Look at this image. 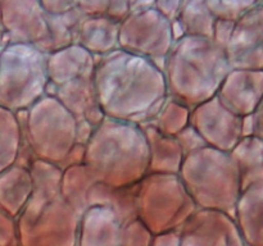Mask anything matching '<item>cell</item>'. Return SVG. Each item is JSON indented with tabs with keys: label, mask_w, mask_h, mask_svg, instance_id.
Masks as SVG:
<instances>
[{
	"label": "cell",
	"mask_w": 263,
	"mask_h": 246,
	"mask_svg": "<svg viewBox=\"0 0 263 246\" xmlns=\"http://www.w3.org/2000/svg\"><path fill=\"white\" fill-rule=\"evenodd\" d=\"M234 28V20L230 19H223V18H218L215 23L212 33V40L217 44L218 46L225 49L228 45L229 40L231 37Z\"/></svg>",
	"instance_id": "30"
},
{
	"label": "cell",
	"mask_w": 263,
	"mask_h": 246,
	"mask_svg": "<svg viewBox=\"0 0 263 246\" xmlns=\"http://www.w3.org/2000/svg\"><path fill=\"white\" fill-rule=\"evenodd\" d=\"M217 19L211 0H181L176 19L172 22L175 40L182 36L211 38Z\"/></svg>",
	"instance_id": "17"
},
{
	"label": "cell",
	"mask_w": 263,
	"mask_h": 246,
	"mask_svg": "<svg viewBox=\"0 0 263 246\" xmlns=\"http://www.w3.org/2000/svg\"><path fill=\"white\" fill-rule=\"evenodd\" d=\"M153 233L138 218L121 227V246H152Z\"/></svg>",
	"instance_id": "27"
},
{
	"label": "cell",
	"mask_w": 263,
	"mask_h": 246,
	"mask_svg": "<svg viewBox=\"0 0 263 246\" xmlns=\"http://www.w3.org/2000/svg\"><path fill=\"white\" fill-rule=\"evenodd\" d=\"M230 110L217 96L190 109L189 125L197 131L210 148L226 153L231 148L223 132L225 123L229 122Z\"/></svg>",
	"instance_id": "16"
},
{
	"label": "cell",
	"mask_w": 263,
	"mask_h": 246,
	"mask_svg": "<svg viewBox=\"0 0 263 246\" xmlns=\"http://www.w3.org/2000/svg\"><path fill=\"white\" fill-rule=\"evenodd\" d=\"M84 164L113 187L139 183L148 173L149 148L140 126L104 118L85 145Z\"/></svg>",
	"instance_id": "3"
},
{
	"label": "cell",
	"mask_w": 263,
	"mask_h": 246,
	"mask_svg": "<svg viewBox=\"0 0 263 246\" xmlns=\"http://www.w3.org/2000/svg\"><path fill=\"white\" fill-rule=\"evenodd\" d=\"M197 210L179 174H145L136 186L138 219L153 235L180 231Z\"/></svg>",
	"instance_id": "6"
},
{
	"label": "cell",
	"mask_w": 263,
	"mask_h": 246,
	"mask_svg": "<svg viewBox=\"0 0 263 246\" xmlns=\"http://www.w3.org/2000/svg\"><path fill=\"white\" fill-rule=\"evenodd\" d=\"M4 41H5V37H4V32H3L2 27H0V45H2V44L4 43Z\"/></svg>",
	"instance_id": "35"
},
{
	"label": "cell",
	"mask_w": 263,
	"mask_h": 246,
	"mask_svg": "<svg viewBox=\"0 0 263 246\" xmlns=\"http://www.w3.org/2000/svg\"><path fill=\"white\" fill-rule=\"evenodd\" d=\"M0 246H20L15 218L0 209Z\"/></svg>",
	"instance_id": "28"
},
{
	"label": "cell",
	"mask_w": 263,
	"mask_h": 246,
	"mask_svg": "<svg viewBox=\"0 0 263 246\" xmlns=\"http://www.w3.org/2000/svg\"><path fill=\"white\" fill-rule=\"evenodd\" d=\"M128 3V10L131 12H136V10L148 9V8H153L156 0H127Z\"/></svg>",
	"instance_id": "34"
},
{
	"label": "cell",
	"mask_w": 263,
	"mask_h": 246,
	"mask_svg": "<svg viewBox=\"0 0 263 246\" xmlns=\"http://www.w3.org/2000/svg\"><path fill=\"white\" fill-rule=\"evenodd\" d=\"M230 69L225 49L212 38L182 36L175 40L162 71L168 97L193 109L217 95Z\"/></svg>",
	"instance_id": "2"
},
{
	"label": "cell",
	"mask_w": 263,
	"mask_h": 246,
	"mask_svg": "<svg viewBox=\"0 0 263 246\" xmlns=\"http://www.w3.org/2000/svg\"><path fill=\"white\" fill-rule=\"evenodd\" d=\"M175 138H176L177 144H179L180 148H181L184 156L186 155V154L193 153V151L199 150V149L207 146L204 141H203V138L200 137L199 133H198L190 125H187L184 130L180 131V132L175 136Z\"/></svg>",
	"instance_id": "29"
},
{
	"label": "cell",
	"mask_w": 263,
	"mask_h": 246,
	"mask_svg": "<svg viewBox=\"0 0 263 246\" xmlns=\"http://www.w3.org/2000/svg\"><path fill=\"white\" fill-rule=\"evenodd\" d=\"M32 179V192L61 194L62 171L58 166L36 159L28 168Z\"/></svg>",
	"instance_id": "25"
},
{
	"label": "cell",
	"mask_w": 263,
	"mask_h": 246,
	"mask_svg": "<svg viewBox=\"0 0 263 246\" xmlns=\"http://www.w3.org/2000/svg\"><path fill=\"white\" fill-rule=\"evenodd\" d=\"M46 56L31 44L4 41L0 45V107L18 113L45 96Z\"/></svg>",
	"instance_id": "4"
},
{
	"label": "cell",
	"mask_w": 263,
	"mask_h": 246,
	"mask_svg": "<svg viewBox=\"0 0 263 246\" xmlns=\"http://www.w3.org/2000/svg\"><path fill=\"white\" fill-rule=\"evenodd\" d=\"M121 227L112 210L90 207L80 217L76 246H121Z\"/></svg>",
	"instance_id": "15"
},
{
	"label": "cell",
	"mask_w": 263,
	"mask_h": 246,
	"mask_svg": "<svg viewBox=\"0 0 263 246\" xmlns=\"http://www.w3.org/2000/svg\"><path fill=\"white\" fill-rule=\"evenodd\" d=\"M175 43L172 22L154 8L131 12L120 22L118 48L163 68Z\"/></svg>",
	"instance_id": "9"
},
{
	"label": "cell",
	"mask_w": 263,
	"mask_h": 246,
	"mask_svg": "<svg viewBox=\"0 0 263 246\" xmlns=\"http://www.w3.org/2000/svg\"><path fill=\"white\" fill-rule=\"evenodd\" d=\"M180 4L181 0H156L153 8L163 17H166L170 22H174L179 13Z\"/></svg>",
	"instance_id": "32"
},
{
	"label": "cell",
	"mask_w": 263,
	"mask_h": 246,
	"mask_svg": "<svg viewBox=\"0 0 263 246\" xmlns=\"http://www.w3.org/2000/svg\"><path fill=\"white\" fill-rule=\"evenodd\" d=\"M95 182L97 178L84 163L63 169L61 179V195L80 217L85 210L89 209L87 194L90 187Z\"/></svg>",
	"instance_id": "21"
},
{
	"label": "cell",
	"mask_w": 263,
	"mask_h": 246,
	"mask_svg": "<svg viewBox=\"0 0 263 246\" xmlns=\"http://www.w3.org/2000/svg\"><path fill=\"white\" fill-rule=\"evenodd\" d=\"M46 95L55 97L71 113L76 122L86 120L98 127L105 118L98 102L92 76L72 79L62 86L49 90Z\"/></svg>",
	"instance_id": "12"
},
{
	"label": "cell",
	"mask_w": 263,
	"mask_h": 246,
	"mask_svg": "<svg viewBox=\"0 0 263 246\" xmlns=\"http://www.w3.org/2000/svg\"><path fill=\"white\" fill-rule=\"evenodd\" d=\"M136 186L113 187L97 181L89 190L87 205L105 207L112 210L121 224L138 218L136 213Z\"/></svg>",
	"instance_id": "19"
},
{
	"label": "cell",
	"mask_w": 263,
	"mask_h": 246,
	"mask_svg": "<svg viewBox=\"0 0 263 246\" xmlns=\"http://www.w3.org/2000/svg\"><path fill=\"white\" fill-rule=\"evenodd\" d=\"M84 13L79 9L69 10L62 14H48V38L40 46V50L45 54L61 50L73 44V32L77 22Z\"/></svg>",
	"instance_id": "22"
},
{
	"label": "cell",
	"mask_w": 263,
	"mask_h": 246,
	"mask_svg": "<svg viewBox=\"0 0 263 246\" xmlns=\"http://www.w3.org/2000/svg\"><path fill=\"white\" fill-rule=\"evenodd\" d=\"M20 246H76L80 215L61 194L32 192L17 218Z\"/></svg>",
	"instance_id": "7"
},
{
	"label": "cell",
	"mask_w": 263,
	"mask_h": 246,
	"mask_svg": "<svg viewBox=\"0 0 263 246\" xmlns=\"http://www.w3.org/2000/svg\"><path fill=\"white\" fill-rule=\"evenodd\" d=\"M120 22L107 15H85L74 27L73 44L89 51L92 56H103L118 48Z\"/></svg>",
	"instance_id": "13"
},
{
	"label": "cell",
	"mask_w": 263,
	"mask_h": 246,
	"mask_svg": "<svg viewBox=\"0 0 263 246\" xmlns=\"http://www.w3.org/2000/svg\"><path fill=\"white\" fill-rule=\"evenodd\" d=\"M180 246H238L229 215L198 209L180 230Z\"/></svg>",
	"instance_id": "11"
},
{
	"label": "cell",
	"mask_w": 263,
	"mask_h": 246,
	"mask_svg": "<svg viewBox=\"0 0 263 246\" xmlns=\"http://www.w3.org/2000/svg\"><path fill=\"white\" fill-rule=\"evenodd\" d=\"M149 148V166L146 174H179L184 153L176 138L159 132L152 125L141 126Z\"/></svg>",
	"instance_id": "18"
},
{
	"label": "cell",
	"mask_w": 263,
	"mask_h": 246,
	"mask_svg": "<svg viewBox=\"0 0 263 246\" xmlns=\"http://www.w3.org/2000/svg\"><path fill=\"white\" fill-rule=\"evenodd\" d=\"M40 3L48 14H62L77 8L76 0H40Z\"/></svg>",
	"instance_id": "31"
},
{
	"label": "cell",
	"mask_w": 263,
	"mask_h": 246,
	"mask_svg": "<svg viewBox=\"0 0 263 246\" xmlns=\"http://www.w3.org/2000/svg\"><path fill=\"white\" fill-rule=\"evenodd\" d=\"M21 141L22 133L17 113L0 107V173L15 164Z\"/></svg>",
	"instance_id": "23"
},
{
	"label": "cell",
	"mask_w": 263,
	"mask_h": 246,
	"mask_svg": "<svg viewBox=\"0 0 263 246\" xmlns=\"http://www.w3.org/2000/svg\"><path fill=\"white\" fill-rule=\"evenodd\" d=\"M32 195L30 171L14 166L0 173V209L17 218Z\"/></svg>",
	"instance_id": "20"
},
{
	"label": "cell",
	"mask_w": 263,
	"mask_h": 246,
	"mask_svg": "<svg viewBox=\"0 0 263 246\" xmlns=\"http://www.w3.org/2000/svg\"><path fill=\"white\" fill-rule=\"evenodd\" d=\"M152 246H180V231H170L154 235Z\"/></svg>",
	"instance_id": "33"
},
{
	"label": "cell",
	"mask_w": 263,
	"mask_h": 246,
	"mask_svg": "<svg viewBox=\"0 0 263 246\" xmlns=\"http://www.w3.org/2000/svg\"><path fill=\"white\" fill-rule=\"evenodd\" d=\"M92 79L104 117L118 122L149 125L168 97L163 71L121 49L95 58Z\"/></svg>",
	"instance_id": "1"
},
{
	"label": "cell",
	"mask_w": 263,
	"mask_h": 246,
	"mask_svg": "<svg viewBox=\"0 0 263 246\" xmlns=\"http://www.w3.org/2000/svg\"><path fill=\"white\" fill-rule=\"evenodd\" d=\"M46 15L40 0H0V27L9 43L40 48L48 38Z\"/></svg>",
	"instance_id": "10"
},
{
	"label": "cell",
	"mask_w": 263,
	"mask_h": 246,
	"mask_svg": "<svg viewBox=\"0 0 263 246\" xmlns=\"http://www.w3.org/2000/svg\"><path fill=\"white\" fill-rule=\"evenodd\" d=\"M94 68L95 56L74 44L48 54L46 56V72H48L46 92L72 79L92 76Z\"/></svg>",
	"instance_id": "14"
},
{
	"label": "cell",
	"mask_w": 263,
	"mask_h": 246,
	"mask_svg": "<svg viewBox=\"0 0 263 246\" xmlns=\"http://www.w3.org/2000/svg\"><path fill=\"white\" fill-rule=\"evenodd\" d=\"M190 109L181 102L167 97L161 110L149 125L156 127L163 135L175 137L180 131L189 125Z\"/></svg>",
	"instance_id": "24"
},
{
	"label": "cell",
	"mask_w": 263,
	"mask_h": 246,
	"mask_svg": "<svg viewBox=\"0 0 263 246\" xmlns=\"http://www.w3.org/2000/svg\"><path fill=\"white\" fill-rule=\"evenodd\" d=\"M229 160L230 156L228 154L210 146L184 156L179 178L198 209L228 215L229 205L221 195V178L222 167Z\"/></svg>",
	"instance_id": "8"
},
{
	"label": "cell",
	"mask_w": 263,
	"mask_h": 246,
	"mask_svg": "<svg viewBox=\"0 0 263 246\" xmlns=\"http://www.w3.org/2000/svg\"><path fill=\"white\" fill-rule=\"evenodd\" d=\"M22 137L36 159L61 168L76 145V119L54 96L45 95L27 110L17 113Z\"/></svg>",
	"instance_id": "5"
},
{
	"label": "cell",
	"mask_w": 263,
	"mask_h": 246,
	"mask_svg": "<svg viewBox=\"0 0 263 246\" xmlns=\"http://www.w3.org/2000/svg\"><path fill=\"white\" fill-rule=\"evenodd\" d=\"M76 7L85 15H107L118 22L130 13L127 0H76Z\"/></svg>",
	"instance_id": "26"
}]
</instances>
